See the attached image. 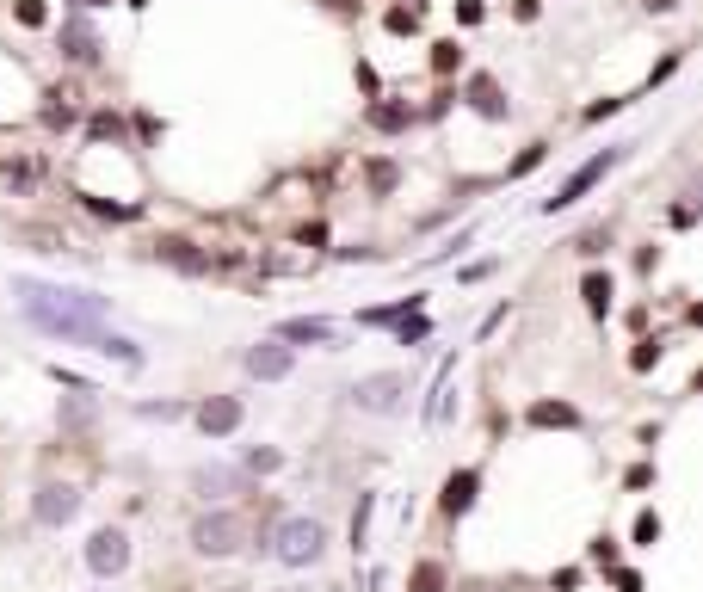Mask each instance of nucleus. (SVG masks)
<instances>
[{
    "label": "nucleus",
    "instance_id": "22",
    "mask_svg": "<svg viewBox=\"0 0 703 592\" xmlns=\"http://www.w3.org/2000/svg\"><path fill=\"white\" fill-rule=\"evenodd\" d=\"M648 7H654V13H666V7H673V0H648Z\"/></svg>",
    "mask_w": 703,
    "mask_h": 592
},
{
    "label": "nucleus",
    "instance_id": "9",
    "mask_svg": "<svg viewBox=\"0 0 703 592\" xmlns=\"http://www.w3.org/2000/svg\"><path fill=\"white\" fill-rule=\"evenodd\" d=\"M198 426H204L210 438H229V432L241 426V401H235V395H210V401L198 407Z\"/></svg>",
    "mask_w": 703,
    "mask_h": 592
},
{
    "label": "nucleus",
    "instance_id": "11",
    "mask_svg": "<svg viewBox=\"0 0 703 592\" xmlns=\"http://www.w3.org/2000/svg\"><path fill=\"white\" fill-rule=\"evenodd\" d=\"M278 340H290V346H327V340H333V321H321V315H296V321L278 327Z\"/></svg>",
    "mask_w": 703,
    "mask_h": 592
},
{
    "label": "nucleus",
    "instance_id": "5",
    "mask_svg": "<svg viewBox=\"0 0 703 592\" xmlns=\"http://www.w3.org/2000/svg\"><path fill=\"white\" fill-rule=\"evenodd\" d=\"M617 161H623V148H605V155H592L586 167H574L562 185H555V198H549L543 210H574V204H580V198H586V192H592V185H599V179H605Z\"/></svg>",
    "mask_w": 703,
    "mask_h": 592
},
{
    "label": "nucleus",
    "instance_id": "3",
    "mask_svg": "<svg viewBox=\"0 0 703 592\" xmlns=\"http://www.w3.org/2000/svg\"><path fill=\"white\" fill-rule=\"evenodd\" d=\"M352 407H364V414H401L407 407V377L401 370H370V377L352 383Z\"/></svg>",
    "mask_w": 703,
    "mask_h": 592
},
{
    "label": "nucleus",
    "instance_id": "10",
    "mask_svg": "<svg viewBox=\"0 0 703 592\" xmlns=\"http://www.w3.org/2000/svg\"><path fill=\"white\" fill-rule=\"evenodd\" d=\"M475 488H481V475H475V469H451V475H444V494H438V506L451 512V518H463V512L475 506Z\"/></svg>",
    "mask_w": 703,
    "mask_h": 592
},
{
    "label": "nucleus",
    "instance_id": "19",
    "mask_svg": "<svg viewBox=\"0 0 703 592\" xmlns=\"http://www.w3.org/2000/svg\"><path fill=\"white\" fill-rule=\"evenodd\" d=\"M636 543H660V518H654V512L636 518Z\"/></svg>",
    "mask_w": 703,
    "mask_h": 592
},
{
    "label": "nucleus",
    "instance_id": "1",
    "mask_svg": "<svg viewBox=\"0 0 703 592\" xmlns=\"http://www.w3.org/2000/svg\"><path fill=\"white\" fill-rule=\"evenodd\" d=\"M13 296L37 333H50L62 346H87L99 358H118V364H142L136 340L105 327V296L99 290H81V284H44V278H13Z\"/></svg>",
    "mask_w": 703,
    "mask_h": 592
},
{
    "label": "nucleus",
    "instance_id": "16",
    "mask_svg": "<svg viewBox=\"0 0 703 592\" xmlns=\"http://www.w3.org/2000/svg\"><path fill=\"white\" fill-rule=\"evenodd\" d=\"M407 592H444V568L438 562H420L414 580H407Z\"/></svg>",
    "mask_w": 703,
    "mask_h": 592
},
{
    "label": "nucleus",
    "instance_id": "20",
    "mask_svg": "<svg viewBox=\"0 0 703 592\" xmlns=\"http://www.w3.org/2000/svg\"><path fill=\"white\" fill-rule=\"evenodd\" d=\"M62 420H68V426H87V420H93V401H68Z\"/></svg>",
    "mask_w": 703,
    "mask_h": 592
},
{
    "label": "nucleus",
    "instance_id": "17",
    "mask_svg": "<svg viewBox=\"0 0 703 592\" xmlns=\"http://www.w3.org/2000/svg\"><path fill=\"white\" fill-rule=\"evenodd\" d=\"M364 537H370V494H364L358 512H352V549H364Z\"/></svg>",
    "mask_w": 703,
    "mask_h": 592
},
{
    "label": "nucleus",
    "instance_id": "4",
    "mask_svg": "<svg viewBox=\"0 0 703 592\" xmlns=\"http://www.w3.org/2000/svg\"><path fill=\"white\" fill-rule=\"evenodd\" d=\"M241 537H247L241 512H204L198 525H192V549H198V555H235Z\"/></svg>",
    "mask_w": 703,
    "mask_h": 592
},
{
    "label": "nucleus",
    "instance_id": "8",
    "mask_svg": "<svg viewBox=\"0 0 703 592\" xmlns=\"http://www.w3.org/2000/svg\"><path fill=\"white\" fill-rule=\"evenodd\" d=\"M290 370H296V346H284V340H266L247 352V377H259V383H284Z\"/></svg>",
    "mask_w": 703,
    "mask_h": 592
},
{
    "label": "nucleus",
    "instance_id": "14",
    "mask_svg": "<svg viewBox=\"0 0 703 592\" xmlns=\"http://www.w3.org/2000/svg\"><path fill=\"white\" fill-rule=\"evenodd\" d=\"M580 296H586V309H592V315H605V309H611V278H605V272H592V278L580 284Z\"/></svg>",
    "mask_w": 703,
    "mask_h": 592
},
{
    "label": "nucleus",
    "instance_id": "2",
    "mask_svg": "<svg viewBox=\"0 0 703 592\" xmlns=\"http://www.w3.org/2000/svg\"><path fill=\"white\" fill-rule=\"evenodd\" d=\"M321 549H327V525H321V518H284V525L272 531V555L284 568L321 562Z\"/></svg>",
    "mask_w": 703,
    "mask_h": 592
},
{
    "label": "nucleus",
    "instance_id": "12",
    "mask_svg": "<svg viewBox=\"0 0 703 592\" xmlns=\"http://www.w3.org/2000/svg\"><path fill=\"white\" fill-rule=\"evenodd\" d=\"M531 426H580V407H568V401H537V407H531Z\"/></svg>",
    "mask_w": 703,
    "mask_h": 592
},
{
    "label": "nucleus",
    "instance_id": "21",
    "mask_svg": "<svg viewBox=\"0 0 703 592\" xmlns=\"http://www.w3.org/2000/svg\"><path fill=\"white\" fill-rule=\"evenodd\" d=\"M414 340H426V315H414V321L401 315V346H414Z\"/></svg>",
    "mask_w": 703,
    "mask_h": 592
},
{
    "label": "nucleus",
    "instance_id": "6",
    "mask_svg": "<svg viewBox=\"0 0 703 592\" xmlns=\"http://www.w3.org/2000/svg\"><path fill=\"white\" fill-rule=\"evenodd\" d=\"M31 512H37V525L62 531L68 518L81 512V488H74V481H44V488H37V500H31Z\"/></svg>",
    "mask_w": 703,
    "mask_h": 592
},
{
    "label": "nucleus",
    "instance_id": "13",
    "mask_svg": "<svg viewBox=\"0 0 703 592\" xmlns=\"http://www.w3.org/2000/svg\"><path fill=\"white\" fill-rule=\"evenodd\" d=\"M155 253H161V259H173V266H179V272H204V266H210V259H204V253H192V241H161Z\"/></svg>",
    "mask_w": 703,
    "mask_h": 592
},
{
    "label": "nucleus",
    "instance_id": "7",
    "mask_svg": "<svg viewBox=\"0 0 703 592\" xmlns=\"http://www.w3.org/2000/svg\"><path fill=\"white\" fill-rule=\"evenodd\" d=\"M87 568H93L99 580L124 574V568H130V537H124V531H93V543H87Z\"/></svg>",
    "mask_w": 703,
    "mask_h": 592
},
{
    "label": "nucleus",
    "instance_id": "15",
    "mask_svg": "<svg viewBox=\"0 0 703 592\" xmlns=\"http://www.w3.org/2000/svg\"><path fill=\"white\" fill-rule=\"evenodd\" d=\"M469 93H475V111H488V118H506V99H500V87H494V81H475Z\"/></svg>",
    "mask_w": 703,
    "mask_h": 592
},
{
    "label": "nucleus",
    "instance_id": "18",
    "mask_svg": "<svg viewBox=\"0 0 703 592\" xmlns=\"http://www.w3.org/2000/svg\"><path fill=\"white\" fill-rule=\"evenodd\" d=\"M278 463H284L278 451H247V469H253V475H272Z\"/></svg>",
    "mask_w": 703,
    "mask_h": 592
}]
</instances>
